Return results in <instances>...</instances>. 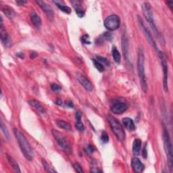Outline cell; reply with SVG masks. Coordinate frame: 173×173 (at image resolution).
<instances>
[{"mask_svg": "<svg viewBox=\"0 0 173 173\" xmlns=\"http://www.w3.org/2000/svg\"><path fill=\"white\" fill-rule=\"evenodd\" d=\"M123 124L128 131H133L135 130V125L133 120L130 118H124L123 120Z\"/></svg>", "mask_w": 173, "mask_h": 173, "instance_id": "obj_19", "label": "cell"}, {"mask_svg": "<svg viewBox=\"0 0 173 173\" xmlns=\"http://www.w3.org/2000/svg\"><path fill=\"white\" fill-rule=\"evenodd\" d=\"M75 127L78 131L81 132H83L85 130V127L81 120H77L75 123Z\"/></svg>", "mask_w": 173, "mask_h": 173, "instance_id": "obj_29", "label": "cell"}, {"mask_svg": "<svg viewBox=\"0 0 173 173\" xmlns=\"http://www.w3.org/2000/svg\"><path fill=\"white\" fill-rule=\"evenodd\" d=\"M87 148H88V150H89V151L90 152V153H93V146L92 145H88V147H87Z\"/></svg>", "mask_w": 173, "mask_h": 173, "instance_id": "obj_40", "label": "cell"}, {"mask_svg": "<svg viewBox=\"0 0 173 173\" xmlns=\"http://www.w3.org/2000/svg\"><path fill=\"white\" fill-rule=\"evenodd\" d=\"M36 2L47 16L50 17V18H52V17L53 16L54 13H53V9L52 8V7L47 4L46 2H43V1H36Z\"/></svg>", "mask_w": 173, "mask_h": 173, "instance_id": "obj_14", "label": "cell"}, {"mask_svg": "<svg viewBox=\"0 0 173 173\" xmlns=\"http://www.w3.org/2000/svg\"><path fill=\"white\" fill-rule=\"evenodd\" d=\"M14 133L20 150H21L23 155H25V158L26 160L31 161L33 159V152L26 138L23 133H22L19 130L16 129V128L14 129Z\"/></svg>", "mask_w": 173, "mask_h": 173, "instance_id": "obj_1", "label": "cell"}, {"mask_svg": "<svg viewBox=\"0 0 173 173\" xmlns=\"http://www.w3.org/2000/svg\"><path fill=\"white\" fill-rule=\"evenodd\" d=\"M97 60L99 61L100 63L103 64L104 66H110V62L106 57H101V56H97Z\"/></svg>", "mask_w": 173, "mask_h": 173, "instance_id": "obj_28", "label": "cell"}, {"mask_svg": "<svg viewBox=\"0 0 173 173\" xmlns=\"http://www.w3.org/2000/svg\"><path fill=\"white\" fill-rule=\"evenodd\" d=\"M30 18L33 25L35 26L37 29H39L41 26V19L40 16L37 14L35 11L33 10V11L30 12Z\"/></svg>", "mask_w": 173, "mask_h": 173, "instance_id": "obj_15", "label": "cell"}, {"mask_svg": "<svg viewBox=\"0 0 173 173\" xmlns=\"http://www.w3.org/2000/svg\"><path fill=\"white\" fill-rule=\"evenodd\" d=\"M138 22H139V25H140V28L141 29L142 31H143V33L144 34V35L145 36V37H146V39H147L148 42L150 43V45L154 47L155 51H156L158 54H160L161 53V52L158 49V47L156 45V43H155L154 38L151 36V33L150 32V30H148V29L147 28V27L145 26L143 20H142L141 18H140V16H138Z\"/></svg>", "mask_w": 173, "mask_h": 173, "instance_id": "obj_8", "label": "cell"}, {"mask_svg": "<svg viewBox=\"0 0 173 173\" xmlns=\"http://www.w3.org/2000/svg\"><path fill=\"white\" fill-rule=\"evenodd\" d=\"M108 122H109L111 129L117 140L120 141H124L125 140V132L120 122L112 116L108 117Z\"/></svg>", "mask_w": 173, "mask_h": 173, "instance_id": "obj_4", "label": "cell"}, {"mask_svg": "<svg viewBox=\"0 0 173 173\" xmlns=\"http://www.w3.org/2000/svg\"><path fill=\"white\" fill-rule=\"evenodd\" d=\"M91 172H101L102 171L99 170V169L94 168V169H92V170H91Z\"/></svg>", "mask_w": 173, "mask_h": 173, "instance_id": "obj_42", "label": "cell"}, {"mask_svg": "<svg viewBox=\"0 0 173 173\" xmlns=\"http://www.w3.org/2000/svg\"><path fill=\"white\" fill-rule=\"evenodd\" d=\"M120 25V19L116 14L108 16L104 20V26L110 30H115L119 28Z\"/></svg>", "mask_w": 173, "mask_h": 173, "instance_id": "obj_7", "label": "cell"}, {"mask_svg": "<svg viewBox=\"0 0 173 173\" xmlns=\"http://www.w3.org/2000/svg\"><path fill=\"white\" fill-rule=\"evenodd\" d=\"M73 168H74V170L76 171V172H79V173L84 172L82 167H81V165L79 163H77V162H75V163L73 164Z\"/></svg>", "mask_w": 173, "mask_h": 173, "instance_id": "obj_32", "label": "cell"}, {"mask_svg": "<svg viewBox=\"0 0 173 173\" xmlns=\"http://www.w3.org/2000/svg\"><path fill=\"white\" fill-rule=\"evenodd\" d=\"M56 104L57 105H59V106H61V105H62V101L58 99V100H57V101H56Z\"/></svg>", "mask_w": 173, "mask_h": 173, "instance_id": "obj_43", "label": "cell"}, {"mask_svg": "<svg viewBox=\"0 0 173 173\" xmlns=\"http://www.w3.org/2000/svg\"><path fill=\"white\" fill-rule=\"evenodd\" d=\"M0 38H1L2 43L5 47H8L12 45L11 39L9 37L8 34L7 33L4 26H3L2 17H1V22H0Z\"/></svg>", "mask_w": 173, "mask_h": 173, "instance_id": "obj_10", "label": "cell"}, {"mask_svg": "<svg viewBox=\"0 0 173 173\" xmlns=\"http://www.w3.org/2000/svg\"><path fill=\"white\" fill-rule=\"evenodd\" d=\"M101 140L104 144H107L109 141V137L106 131H103L101 135Z\"/></svg>", "mask_w": 173, "mask_h": 173, "instance_id": "obj_31", "label": "cell"}, {"mask_svg": "<svg viewBox=\"0 0 173 173\" xmlns=\"http://www.w3.org/2000/svg\"><path fill=\"white\" fill-rule=\"evenodd\" d=\"M112 56L114 61L116 63L119 64L120 62V58H121L120 54L119 52L118 51V49H116V47L114 46L112 47Z\"/></svg>", "mask_w": 173, "mask_h": 173, "instance_id": "obj_25", "label": "cell"}, {"mask_svg": "<svg viewBox=\"0 0 173 173\" xmlns=\"http://www.w3.org/2000/svg\"><path fill=\"white\" fill-rule=\"evenodd\" d=\"M75 118L77 120H81V118H82V115L79 111H78L75 114Z\"/></svg>", "mask_w": 173, "mask_h": 173, "instance_id": "obj_36", "label": "cell"}, {"mask_svg": "<svg viewBox=\"0 0 173 173\" xmlns=\"http://www.w3.org/2000/svg\"><path fill=\"white\" fill-rule=\"evenodd\" d=\"M81 40L84 44H90L91 43L90 41H89V37L88 35H84L82 37H81Z\"/></svg>", "mask_w": 173, "mask_h": 173, "instance_id": "obj_33", "label": "cell"}, {"mask_svg": "<svg viewBox=\"0 0 173 173\" xmlns=\"http://www.w3.org/2000/svg\"><path fill=\"white\" fill-rule=\"evenodd\" d=\"M37 56V54L36 52H33L30 54V57L31 59H34L35 57H36Z\"/></svg>", "mask_w": 173, "mask_h": 173, "instance_id": "obj_39", "label": "cell"}, {"mask_svg": "<svg viewBox=\"0 0 173 173\" xmlns=\"http://www.w3.org/2000/svg\"><path fill=\"white\" fill-rule=\"evenodd\" d=\"M167 3L168 6L169 7V8H170V9H171V10H172V6H173V2H171V1H168V2H167Z\"/></svg>", "mask_w": 173, "mask_h": 173, "instance_id": "obj_38", "label": "cell"}, {"mask_svg": "<svg viewBox=\"0 0 173 173\" xmlns=\"http://www.w3.org/2000/svg\"><path fill=\"white\" fill-rule=\"evenodd\" d=\"M93 62L94 64L95 67H96V69L100 71V72H101V73L103 72V71L104 70V66L102 64L100 63L99 61L96 59H93Z\"/></svg>", "mask_w": 173, "mask_h": 173, "instance_id": "obj_27", "label": "cell"}, {"mask_svg": "<svg viewBox=\"0 0 173 173\" xmlns=\"http://www.w3.org/2000/svg\"><path fill=\"white\" fill-rule=\"evenodd\" d=\"M74 8L75 9V11L77 14V15L79 16L80 18H82L85 15V11L82 8L81 6V2L79 1H71Z\"/></svg>", "mask_w": 173, "mask_h": 173, "instance_id": "obj_18", "label": "cell"}, {"mask_svg": "<svg viewBox=\"0 0 173 173\" xmlns=\"http://www.w3.org/2000/svg\"><path fill=\"white\" fill-rule=\"evenodd\" d=\"M159 57H160V60H161V64H162V70H163L164 73V89L165 91H168V64L167 60L164 55L162 52L158 54Z\"/></svg>", "mask_w": 173, "mask_h": 173, "instance_id": "obj_9", "label": "cell"}, {"mask_svg": "<svg viewBox=\"0 0 173 173\" xmlns=\"http://www.w3.org/2000/svg\"><path fill=\"white\" fill-rule=\"evenodd\" d=\"M51 89L54 91H59L61 90V87L56 83H53L51 85Z\"/></svg>", "mask_w": 173, "mask_h": 173, "instance_id": "obj_34", "label": "cell"}, {"mask_svg": "<svg viewBox=\"0 0 173 173\" xmlns=\"http://www.w3.org/2000/svg\"><path fill=\"white\" fill-rule=\"evenodd\" d=\"M147 145L145 144L144 148V150H143V157L144 158H147Z\"/></svg>", "mask_w": 173, "mask_h": 173, "instance_id": "obj_35", "label": "cell"}, {"mask_svg": "<svg viewBox=\"0 0 173 173\" xmlns=\"http://www.w3.org/2000/svg\"><path fill=\"white\" fill-rule=\"evenodd\" d=\"M1 128L3 131V134H4V135H5V137L7 139H8L9 138V131L8 130V128H7L6 125L3 124L2 120H1Z\"/></svg>", "mask_w": 173, "mask_h": 173, "instance_id": "obj_30", "label": "cell"}, {"mask_svg": "<svg viewBox=\"0 0 173 173\" xmlns=\"http://www.w3.org/2000/svg\"><path fill=\"white\" fill-rule=\"evenodd\" d=\"M42 164L43 166L44 169H45L47 172H56V171L48 164V163H47L45 159H42Z\"/></svg>", "mask_w": 173, "mask_h": 173, "instance_id": "obj_26", "label": "cell"}, {"mask_svg": "<svg viewBox=\"0 0 173 173\" xmlns=\"http://www.w3.org/2000/svg\"><path fill=\"white\" fill-rule=\"evenodd\" d=\"M128 105L124 102L114 103L111 107L112 112L116 114H122L128 109Z\"/></svg>", "mask_w": 173, "mask_h": 173, "instance_id": "obj_12", "label": "cell"}, {"mask_svg": "<svg viewBox=\"0 0 173 173\" xmlns=\"http://www.w3.org/2000/svg\"><path fill=\"white\" fill-rule=\"evenodd\" d=\"M53 2L57 6V8H60L63 12L66 13V14H70L71 13V9H70V8H69V6H65V5H62L60 2L54 1Z\"/></svg>", "mask_w": 173, "mask_h": 173, "instance_id": "obj_24", "label": "cell"}, {"mask_svg": "<svg viewBox=\"0 0 173 173\" xmlns=\"http://www.w3.org/2000/svg\"><path fill=\"white\" fill-rule=\"evenodd\" d=\"M122 47H123V52L124 56L126 57L127 60H128V41L127 37L126 35V33H123V39H122Z\"/></svg>", "mask_w": 173, "mask_h": 173, "instance_id": "obj_16", "label": "cell"}, {"mask_svg": "<svg viewBox=\"0 0 173 173\" xmlns=\"http://www.w3.org/2000/svg\"><path fill=\"white\" fill-rule=\"evenodd\" d=\"M137 70L142 90H143L145 93H147V83L145 73V56L144 50L142 48H140L138 50Z\"/></svg>", "mask_w": 173, "mask_h": 173, "instance_id": "obj_3", "label": "cell"}, {"mask_svg": "<svg viewBox=\"0 0 173 173\" xmlns=\"http://www.w3.org/2000/svg\"><path fill=\"white\" fill-rule=\"evenodd\" d=\"M16 3H18L19 6H21V5H23L24 3H26V2H25V1H17Z\"/></svg>", "mask_w": 173, "mask_h": 173, "instance_id": "obj_41", "label": "cell"}, {"mask_svg": "<svg viewBox=\"0 0 173 173\" xmlns=\"http://www.w3.org/2000/svg\"><path fill=\"white\" fill-rule=\"evenodd\" d=\"M2 10L8 18L12 19L15 16L14 10L12 8H10V7H9L7 5L3 6L2 8Z\"/></svg>", "mask_w": 173, "mask_h": 173, "instance_id": "obj_20", "label": "cell"}, {"mask_svg": "<svg viewBox=\"0 0 173 173\" xmlns=\"http://www.w3.org/2000/svg\"><path fill=\"white\" fill-rule=\"evenodd\" d=\"M163 139L164 142V149L166 154H167V156L168 159V162L169 167H170L171 171H172V142L170 137V135H169L168 131L167 128L165 127H164V131H163Z\"/></svg>", "mask_w": 173, "mask_h": 173, "instance_id": "obj_5", "label": "cell"}, {"mask_svg": "<svg viewBox=\"0 0 173 173\" xmlns=\"http://www.w3.org/2000/svg\"><path fill=\"white\" fill-rule=\"evenodd\" d=\"M141 141L139 139H136L135 140L133 144V151L135 155H139L140 154L141 151Z\"/></svg>", "mask_w": 173, "mask_h": 173, "instance_id": "obj_21", "label": "cell"}, {"mask_svg": "<svg viewBox=\"0 0 173 173\" xmlns=\"http://www.w3.org/2000/svg\"><path fill=\"white\" fill-rule=\"evenodd\" d=\"M52 134L56 141L57 142V145H58L66 153L69 154H72V147H71L67 138L64 136L62 133H60V132L57 130H53Z\"/></svg>", "mask_w": 173, "mask_h": 173, "instance_id": "obj_6", "label": "cell"}, {"mask_svg": "<svg viewBox=\"0 0 173 173\" xmlns=\"http://www.w3.org/2000/svg\"><path fill=\"white\" fill-rule=\"evenodd\" d=\"M142 9H143V12L145 18H146L148 23L150 24V25L151 27L152 30H153V32L154 33L155 35L156 36V37L158 39L159 41H160L162 44L164 45L165 41L163 37L162 36L161 33L159 32V30L156 27V25H155V24L154 22L153 13H152V10L150 4L147 2H144L143 3V5H142Z\"/></svg>", "mask_w": 173, "mask_h": 173, "instance_id": "obj_2", "label": "cell"}, {"mask_svg": "<svg viewBox=\"0 0 173 173\" xmlns=\"http://www.w3.org/2000/svg\"><path fill=\"white\" fill-rule=\"evenodd\" d=\"M75 77L79 81V82L82 85L83 87L86 90H87L88 91H91L93 90V85L91 84L90 81L86 77H85L83 74L80 73H77Z\"/></svg>", "mask_w": 173, "mask_h": 173, "instance_id": "obj_11", "label": "cell"}, {"mask_svg": "<svg viewBox=\"0 0 173 173\" xmlns=\"http://www.w3.org/2000/svg\"><path fill=\"white\" fill-rule=\"evenodd\" d=\"M131 166L133 170L136 173H141L144 171L145 166L138 158H133L131 160Z\"/></svg>", "mask_w": 173, "mask_h": 173, "instance_id": "obj_13", "label": "cell"}, {"mask_svg": "<svg viewBox=\"0 0 173 173\" xmlns=\"http://www.w3.org/2000/svg\"><path fill=\"white\" fill-rule=\"evenodd\" d=\"M56 124L60 128H62V129L66 130L67 131H70L71 130H72V128H71V126L70 125V124L68 123L67 122L64 121V120H56Z\"/></svg>", "mask_w": 173, "mask_h": 173, "instance_id": "obj_23", "label": "cell"}, {"mask_svg": "<svg viewBox=\"0 0 173 173\" xmlns=\"http://www.w3.org/2000/svg\"><path fill=\"white\" fill-rule=\"evenodd\" d=\"M6 156H7V159H8V161L9 162V164H10V166L12 167V168L16 172H20V169L19 166L17 163L16 161L14 159L12 156H10V155L8 154H6Z\"/></svg>", "mask_w": 173, "mask_h": 173, "instance_id": "obj_22", "label": "cell"}, {"mask_svg": "<svg viewBox=\"0 0 173 173\" xmlns=\"http://www.w3.org/2000/svg\"><path fill=\"white\" fill-rule=\"evenodd\" d=\"M29 104L30 105V106L35 108V110H37L38 112L41 113H45V110L44 107L42 106L39 101H37L35 100H30L28 101Z\"/></svg>", "mask_w": 173, "mask_h": 173, "instance_id": "obj_17", "label": "cell"}, {"mask_svg": "<svg viewBox=\"0 0 173 173\" xmlns=\"http://www.w3.org/2000/svg\"><path fill=\"white\" fill-rule=\"evenodd\" d=\"M65 104L66 105V106L69 107V108H73L74 107V104L72 102V101H70V100H67L66 101V102H65Z\"/></svg>", "mask_w": 173, "mask_h": 173, "instance_id": "obj_37", "label": "cell"}]
</instances>
